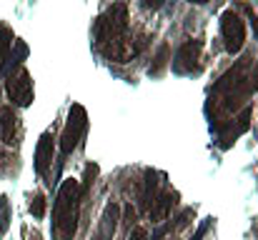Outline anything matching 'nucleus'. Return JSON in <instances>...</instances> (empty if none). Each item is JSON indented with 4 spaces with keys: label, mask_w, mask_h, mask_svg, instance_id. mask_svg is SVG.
<instances>
[{
    "label": "nucleus",
    "mask_w": 258,
    "mask_h": 240,
    "mask_svg": "<svg viewBox=\"0 0 258 240\" xmlns=\"http://www.w3.org/2000/svg\"><path fill=\"white\" fill-rule=\"evenodd\" d=\"M175 203H178V193H175V190H163V193H158L156 200H153L151 208H148L151 223H163V220H168V215H171V210H173Z\"/></svg>",
    "instance_id": "9"
},
{
    "label": "nucleus",
    "mask_w": 258,
    "mask_h": 240,
    "mask_svg": "<svg viewBox=\"0 0 258 240\" xmlns=\"http://www.w3.org/2000/svg\"><path fill=\"white\" fill-rule=\"evenodd\" d=\"M95 178H98V165H95V163H90V165H86V173H83V183H81V198H86L88 193H90V188H93Z\"/></svg>",
    "instance_id": "16"
},
{
    "label": "nucleus",
    "mask_w": 258,
    "mask_h": 240,
    "mask_svg": "<svg viewBox=\"0 0 258 240\" xmlns=\"http://www.w3.org/2000/svg\"><path fill=\"white\" fill-rule=\"evenodd\" d=\"M248 88H251V93L258 90V60L253 63V68H251V73H248Z\"/></svg>",
    "instance_id": "21"
},
{
    "label": "nucleus",
    "mask_w": 258,
    "mask_h": 240,
    "mask_svg": "<svg viewBox=\"0 0 258 240\" xmlns=\"http://www.w3.org/2000/svg\"><path fill=\"white\" fill-rule=\"evenodd\" d=\"M53 153H55V138L53 133H43L35 148V170L38 175H45L53 165Z\"/></svg>",
    "instance_id": "11"
},
{
    "label": "nucleus",
    "mask_w": 258,
    "mask_h": 240,
    "mask_svg": "<svg viewBox=\"0 0 258 240\" xmlns=\"http://www.w3.org/2000/svg\"><path fill=\"white\" fill-rule=\"evenodd\" d=\"M95 45L98 50L115 63H128L138 55L146 45V38L131 40L128 35V8L123 3H113L98 20H95Z\"/></svg>",
    "instance_id": "1"
},
{
    "label": "nucleus",
    "mask_w": 258,
    "mask_h": 240,
    "mask_svg": "<svg viewBox=\"0 0 258 240\" xmlns=\"http://www.w3.org/2000/svg\"><path fill=\"white\" fill-rule=\"evenodd\" d=\"M221 35H223V45L231 55L241 53V48L246 43V20L241 18L238 10H226L221 15Z\"/></svg>",
    "instance_id": "4"
},
{
    "label": "nucleus",
    "mask_w": 258,
    "mask_h": 240,
    "mask_svg": "<svg viewBox=\"0 0 258 240\" xmlns=\"http://www.w3.org/2000/svg\"><path fill=\"white\" fill-rule=\"evenodd\" d=\"M8 163H10V155H8V150H5V148L0 145V173H3V170L8 168Z\"/></svg>",
    "instance_id": "24"
},
{
    "label": "nucleus",
    "mask_w": 258,
    "mask_h": 240,
    "mask_svg": "<svg viewBox=\"0 0 258 240\" xmlns=\"http://www.w3.org/2000/svg\"><path fill=\"white\" fill-rule=\"evenodd\" d=\"M20 138V120L13 105H0V140L5 145H15Z\"/></svg>",
    "instance_id": "8"
},
{
    "label": "nucleus",
    "mask_w": 258,
    "mask_h": 240,
    "mask_svg": "<svg viewBox=\"0 0 258 240\" xmlns=\"http://www.w3.org/2000/svg\"><path fill=\"white\" fill-rule=\"evenodd\" d=\"M251 115H253V110L251 108H243L241 110V115H236V118H231V120H223L216 130H218V145L226 150V148H231L248 128H251Z\"/></svg>",
    "instance_id": "7"
},
{
    "label": "nucleus",
    "mask_w": 258,
    "mask_h": 240,
    "mask_svg": "<svg viewBox=\"0 0 258 240\" xmlns=\"http://www.w3.org/2000/svg\"><path fill=\"white\" fill-rule=\"evenodd\" d=\"M190 5H206V3H211V0H188Z\"/></svg>",
    "instance_id": "27"
},
{
    "label": "nucleus",
    "mask_w": 258,
    "mask_h": 240,
    "mask_svg": "<svg viewBox=\"0 0 258 240\" xmlns=\"http://www.w3.org/2000/svg\"><path fill=\"white\" fill-rule=\"evenodd\" d=\"M118 220H120V208L118 203H108L103 215H100V223H98V230L93 240H113L115 230H118Z\"/></svg>",
    "instance_id": "10"
},
{
    "label": "nucleus",
    "mask_w": 258,
    "mask_h": 240,
    "mask_svg": "<svg viewBox=\"0 0 258 240\" xmlns=\"http://www.w3.org/2000/svg\"><path fill=\"white\" fill-rule=\"evenodd\" d=\"M10 48H13V30L8 25H0V65L5 63Z\"/></svg>",
    "instance_id": "15"
},
{
    "label": "nucleus",
    "mask_w": 258,
    "mask_h": 240,
    "mask_svg": "<svg viewBox=\"0 0 258 240\" xmlns=\"http://www.w3.org/2000/svg\"><path fill=\"white\" fill-rule=\"evenodd\" d=\"M211 223H213V218H208V220H203V225L198 228V233L193 235V240H203V235L208 233V228H211Z\"/></svg>",
    "instance_id": "23"
},
{
    "label": "nucleus",
    "mask_w": 258,
    "mask_h": 240,
    "mask_svg": "<svg viewBox=\"0 0 258 240\" xmlns=\"http://www.w3.org/2000/svg\"><path fill=\"white\" fill-rule=\"evenodd\" d=\"M88 128V113L83 105H73L71 113H68V120H66V128H63V135H60V153L68 155L73 153L81 140H83V133Z\"/></svg>",
    "instance_id": "3"
},
{
    "label": "nucleus",
    "mask_w": 258,
    "mask_h": 240,
    "mask_svg": "<svg viewBox=\"0 0 258 240\" xmlns=\"http://www.w3.org/2000/svg\"><path fill=\"white\" fill-rule=\"evenodd\" d=\"M8 98L13 100V105H18V108H28L30 103H33V78H30V73L20 65L15 73H8Z\"/></svg>",
    "instance_id": "5"
},
{
    "label": "nucleus",
    "mask_w": 258,
    "mask_h": 240,
    "mask_svg": "<svg viewBox=\"0 0 258 240\" xmlns=\"http://www.w3.org/2000/svg\"><path fill=\"white\" fill-rule=\"evenodd\" d=\"M193 215H196V210H193V208H185V210H183V213L175 218V225H171V228H175V230L185 228V225L190 223V218H193Z\"/></svg>",
    "instance_id": "19"
},
{
    "label": "nucleus",
    "mask_w": 258,
    "mask_h": 240,
    "mask_svg": "<svg viewBox=\"0 0 258 240\" xmlns=\"http://www.w3.org/2000/svg\"><path fill=\"white\" fill-rule=\"evenodd\" d=\"M201 55H203V43L201 40H185L175 55H173V70L185 75V73H198L201 70Z\"/></svg>",
    "instance_id": "6"
},
{
    "label": "nucleus",
    "mask_w": 258,
    "mask_h": 240,
    "mask_svg": "<svg viewBox=\"0 0 258 240\" xmlns=\"http://www.w3.org/2000/svg\"><path fill=\"white\" fill-rule=\"evenodd\" d=\"M246 13L251 15V23H253V30H256V35H258V15H256V13H253V10H251V8H246Z\"/></svg>",
    "instance_id": "26"
},
{
    "label": "nucleus",
    "mask_w": 258,
    "mask_h": 240,
    "mask_svg": "<svg viewBox=\"0 0 258 240\" xmlns=\"http://www.w3.org/2000/svg\"><path fill=\"white\" fill-rule=\"evenodd\" d=\"M30 213H33V218H43V215H45V198H43V195H35V198H33Z\"/></svg>",
    "instance_id": "18"
},
{
    "label": "nucleus",
    "mask_w": 258,
    "mask_h": 240,
    "mask_svg": "<svg viewBox=\"0 0 258 240\" xmlns=\"http://www.w3.org/2000/svg\"><path fill=\"white\" fill-rule=\"evenodd\" d=\"M128 240H148V230H146V228H141V225H136V228L131 230Z\"/></svg>",
    "instance_id": "22"
},
{
    "label": "nucleus",
    "mask_w": 258,
    "mask_h": 240,
    "mask_svg": "<svg viewBox=\"0 0 258 240\" xmlns=\"http://www.w3.org/2000/svg\"><path fill=\"white\" fill-rule=\"evenodd\" d=\"M25 58H28V45L23 40H13V55L5 58V70L10 73V68H20Z\"/></svg>",
    "instance_id": "13"
},
{
    "label": "nucleus",
    "mask_w": 258,
    "mask_h": 240,
    "mask_svg": "<svg viewBox=\"0 0 258 240\" xmlns=\"http://www.w3.org/2000/svg\"><path fill=\"white\" fill-rule=\"evenodd\" d=\"M8 225H10V203L8 198H0V235L8 233Z\"/></svg>",
    "instance_id": "17"
},
{
    "label": "nucleus",
    "mask_w": 258,
    "mask_h": 240,
    "mask_svg": "<svg viewBox=\"0 0 258 240\" xmlns=\"http://www.w3.org/2000/svg\"><path fill=\"white\" fill-rule=\"evenodd\" d=\"M30 240H43V238H40L38 233H33V235H30Z\"/></svg>",
    "instance_id": "28"
},
{
    "label": "nucleus",
    "mask_w": 258,
    "mask_h": 240,
    "mask_svg": "<svg viewBox=\"0 0 258 240\" xmlns=\"http://www.w3.org/2000/svg\"><path fill=\"white\" fill-rule=\"evenodd\" d=\"M81 183L68 178L63 180L55 205H53V238L73 240L78 233V213H81Z\"/></svg>",
    "instance_id": "2"
},
{
    "label": "nucleus",
    "mask_w": 258,
    "mask_h": 240,
    "mask_svg": "<svg viewBox=\"0 0 258 240\" xmlns=\"http://www.w3.org/2000/svg\"><path fill=\"white\" fill-rule=\"evenodd\" d=\"M158 185H161L158 173H156V170H146L143 190H141V208H143V210H148V208H151V203L156 200V195H158Z\"/></svg>",
    "instance_id": "12"
},
{
    "label": "nucleus",
    "mask_w": 258,
    "mask_h": 240,
    "mask_svg": "<svg viewBox=\"0 0 258 240\" xmlns=\"http://www.w3.org/2000/svg\"><path fill=\"white\" fill-rule=\"evenodd\" d=\"M168 60H171V45L168 43H163L161 48H158V53H156V58H153V65H151V75H161L163 70H166V65H168Z\"/></svg>",
    "instance_id": "14"
},
{
    "label": "nucleus",
    "mask_w": 258,
    "mask_h": 240,
    "mask_svg": "<svg viewBox=\"0 0 258 240\" xmlns=\"http://www.w3.org/2000/svg\"><path fill=\"white\" fill-rule=\"evenodd\" d=\"M123 213H125V215H123V223H125V225L131 228V225L136 223V218H138V215H136V208H133V205L128 203V205L123 208Z\"/></svg>",
    "instance_id": "20"
},
{
    "label": "nucleus",
    "mask_w": 258,
    "mask_h": 240,
    "mask_svg": "<svg viewBox=\"0 0 258 240\" xmlns=\"http://www.w3.org/2000/svg\"><path fill=\"white\" fill-rule=\"evenodd\" d=\"M163 3L166 0H146V8L148 10H158V8H163Z\"/></svg>",
    "instance_id": "25"
}]
</instances>
